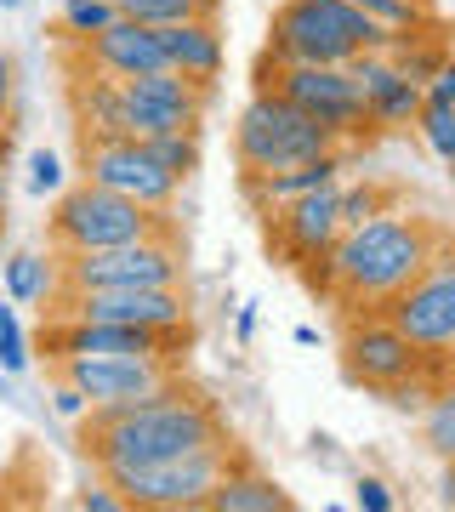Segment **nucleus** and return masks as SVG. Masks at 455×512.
Returning a JSON list of instances; mask_svg holds the SVG:
<instances>
[{"label": "nucleus", "instance_id": "nucleus-11", "mask_svg": "<svg viewBox=\"0 0 455 512\" xmlns=\"http://www.w3.org/2000/svg\"><path fill=\"white\" fill-rule=\"evenodd\" d=\"M382 313L421 353L450 348V336H455V245H438V251L427 256V268H421Z\"/></svg>", "mask_w": 455, "mask_h": 512}, {"label": "nucleus", "instance_id": "nucleus-4", "mask_svg": "<svg viewBox=\"0 0 455 512\" xmlns=\"http://www.w3.org/2000/svg\"><path fill=\"white\" fill-rule=\"evenodd\" d=\"M154 234H177L171 211H154V205H137L114 188L80 183L63 188L46 217V239H52L57 256L69 251H109V245H131V239H154Z\"/></svg>", "mask_w": 455, "mask_h": 512}, {"label": "nucleus", "instance_id": "nucleus-19", "mask_svg": "<svg viewBox=\"0 0 455 512\" xmlns=\"http://www.w3.org/2000/svg\"><path fill=\"white\" fill-rule=\"evenodd\" d=\"M160 46H165V69H177L182 80H194V86H217L222 57H228L217 18L200 12V18L171 23V29H160Z\"/></svg>", "mask_w": 455, "mask_h": 512}, {"label": "nucleus", "instance_id": "nucleus-3", "mask_svg": "<svg viewBox=\"0 0 455 512\" xmlns=\"http://www.w3.org/2000/svg\"><path fill=\"white\" fill-rule=\"evenodd\" d=\"M387 35L376 18H364L353 0H285L273 12L268 63H353L359 52H387Z\"/></svg>", "mask_w": 455, "mask_h": 512}, {"label": "nucleus", "instance_id": "nucleus-15", "mask_svg": "<svg viewBox=\"0 0 455 512\" xmlns=\"http://www.w3.org/2000/svg\"><path fill=\"white\" fill-rule=\"evenodd\" d=\"M268 239L291 268L325 262L330 245L342 239V183L313 188V194H302V200H291V205H273Z\"/></svg>", "mask_w": 455, "mask_h": 512}, {"label": "nucleus", "instance_id": "nucleus-42", "mask_svg": "<svg viewBox=\"0 0 455 512\" xmlns=\"http://www.w3.org/2000/svg\"><path fill=\"white\" fill-rule=\"evenodd\" d=\"M6 154H12V137H6V126H0V165H6Z\"/></svg>", "mask_w": 455, "mask_h": 512}, {"label": "nucleus", "instance_id": "nucleus-33", "mask_svg": "<svg viewBox=\"0 0 455 512\" xmlns=\"http://www.w3.org/2000/svg\"><path fill=\"white\" fill-rule=\"evenodd\" d=\"M353 507H359V512H393V507H399V495H393L387 478L359 473V478H353Z\"/></svg>", "mask_w": 455, "mask_h": 512}, {"label": "nucleus", "instance_id": "nucleus-14", "mask_svg": "<svg viewBox=\"0 0 455 512\" xmlns=\"http://www.w3.org/2000/svg\"><path fill=\"white\" fill-rule=\"evenodd\" d=\"M421 365V348L404 336L393 319H387L382 308H370L364 319H353L342 336V370L353 387H370V393H382V387H393L399 376H410V370Z\"/></svg>", "mask_w": 455, "mask_h": 512}, {"label": "nucleus", "instance_id": "nucleus-25", "mask_svg": "<svg viewBox=\"0 0 455 512\" xmlns=\"http://www.w3.org/2000/svg\"><path fill=\"white\" fill-rule=\"evenodd\" d=\"M421 444L433 450L438 461H455V376L433 393V404L421 410Z\"/></svg>", "mask_w": 455, "mask_h": 512}, {"label": "nucleus", "instance_id": "nucleus-24", "mask_svg": "<svg viewBox=\"0 0 455 512\" xmlns=\"http://www.w3.org/2000/svg\"><path fill=\"white\" fill-rule=\"evenodd\" d=\"M387 52H393V63H399V69L410 74L416 86H427V80H433V74L450 63V52L438 46L433 29H421V35H393V46H387Z\"/></svg>", "mask_w": 455, "mask_h": 512}, {"label": "nucleus", "instance_id": "nucleus-18", "mask_svg": "<svg viewBox=\"0 0 455 512\" xmlns=\"http://www.w3.org/2000/svg\"><path fill=\"white\" fill-rule=\"evenodd\" d=\"M342 171H347V148L313 154V160L285 165V171H245V200H251L256 211H273V205H291V200H302V194H313V188H325V183H342Z\"/></svg>", "mask_w": 455, "mask_h": 512}, {"label": "nucleus", "instance_id": "nucleus-28", "mask_svg": "<svg viewBox=\"0 0 455 512\" xmlns=\"http://www.w3.org/2000/svg\"><path fill=\"white\" fill-rule=\"evenodd\" d=\"M148 148L160 154V165L177 177V183H188V177L200 171V160H205L200 131H165V137H148Z\"/></svg>", "mask_w": 455, "mask_h": 512}, {"label": "nucleus", "instance_id": "nucleus-21", "mask_svg": "<svg viewBox=\"0 0 455 512\" xmlns=\"http://www.w3.org/2000/svg\"><path fill=\"white\" fill-rule=\"evenodd\" d=\"M291 490L273 484L268 473H256L251 461H234L228 473L217 478V490L205 501V512H291Z\"/></svg>", "mask_w": 455, "mask_h": 512}, {"label": "nucleus", "instance_id": "nucleus-34", "mask_svg": "<svg viewBox=\"0 0 455 512\" xmlns=\"http://www.w3.org/2000/svg\"><path fill=\"white\" fill-rule=\"evenodd\" d=\"M52 410H57L63 421H86V416H91V399H86L74 382H63V376H57V382H52Z\"/></svg>", "mask_w": 455, "mask_h": 512}, {"label": "nucleus", "instance_id": "nucleus-8", "mask_svg": "<svg viewBox=\"0 0 455 512\" xmlns=\"http://www.w3.org/2000/svg\"><path fill=\"white\" fill-rule=\"evenodd\" d=\"M63 262V291H126V285H182L188 262L177 251V234L131 239L109 251H69Z\"/></svg>", "mask_w": 455, "mask_h": 512}, {"label": "nucleus", "instance_id": "nucleus-20", "mask_svg": "<svg viewBox=\"0 0 455 512\" xmlns=\"http://www.w3.org/2000/svg\"><path fill=\"white\" fill-rule=\"evenodd\" d=\"M69 109H74V126H80V143H103V137H131L126 126V92L114 74H97V69H80L69 86Z\"/></svg>", "mask_w": 455, "mask_h": 512}, {"label": "nucleus", "instance_id": "nucleus-37", "mask_svg": "<svg viewBox=\"0 0 455 512\" xmlns=\"http://www.w3.org/2000/svg\"><path fill=\"white\" fill-rule=\"evenodd\" d=\"M12 97H18V69H12V57L0 52V126H6V114H12Z\"/></svg>", "mask_w": 455, "mask_h": 512}, {"label": "nucleus", "instance_id": "nucleus-41", "mask_svg": "<svg viewBox=\"0 0 455 512\" xmlns=\"http://www.w3.org/2000/svg\"><path fill=\"white\" fill-rule=\"evenodd\" d=\"M6 200L12 194H6V165H0V234H6Z\"/></svg>", "mask_w": 455, "mask_h": 512}, {"label": "nucleus", "instance_id": "nucleus-43", "mask_svg": "<svg viewBox=\"0 0 455 512\" xmlns=\"http://www.w3.org/2000/svg\"><path fill=\"white\" fill-rule=\"evenodd\" d=\"M23 6H29V0H0V12H23Z\"/></svg>", "mask_w": 455, "mask_h": 512}, {"label": "nucleus", "instance_id": "nucleus-10", "mask_svg": "<svg viewBox=\"0 0 455 512\" xmlns=\"http://www.w3.org/2000/svg\"><path fill=\"white\" fill-rule=\"evenodd\" d=\"M80 177L97 188H114L137 205L171 211L177 205V177L160 165V154L148 148V137H103V143H80Z\"/></svg>", "mask_w": 455, "mask_h": 512}, {"label": "nucleus", "instance_id": "nucleus-12", "mask_svg": "<svg viewBox=\"0 0 455 512\" xmlns=\"http://www.w3.org/2000/svg\"><path fill=\"white\" fill-rule=\"evenodd\" d=\"M126 92V126L131 137H165V131H200L211 109V86L182 80L177 69H154L137 80H120Z\"/></svg>", "mask_w": 455, "mask_h": 512}, {"label": "nucleus", "instance_id": "nucleus-44", "mask_svg": "<svg viewBox=\"0 0 455 512\" xmlns=\"http://www.w3.org/2000/svg\"><path fill=\"white\" fill-rule=\"evenodd\" d=\"M444 365H450V376H455V336H450V348H444Z\"/></svg>", "mask_w": 455, "mask_h": 512}, {"label": "nucleus", "instance_id": "nucleus-17", "mask_svg": "<svg viewBox=\"0 0 455 512\" xmlns=\"http://www.w3.org/2000/svg\"><path fill=\"white\" fill-rule=\"evenodd\" d=\"M80 69L114 74V80H137V74L165 69L160 29H148V23H131V18H114L103 35L80 40Z\"/></svg>", "mask_w": 455, "mask_h": 512}, {"label": "nucleus", "instance_id": "nucleus-32", "mask_svg": "<svg viewBox=\"0 0 455 512\" xmlns=\"http://www.w3.org/2000/svg\"><path fill=\"white\" fill-rule=\"evenodd\" d=\"M382 211H393V194L376 183H359V188H342V228H353V222H370L382 217Z\"/></svg>", "mask_w": 455, "mask_h": 512}, {"label": "nucleus", "instance_id": "nucleus-35", "mask_svg": "<svg viewBox=\"0 0 455 512\" xmlns=\"http://www.w3.org/2000/svg\"><path fill=\"white\" fill-rule=\"evenodd\" d=\"M74 507H80V512H131L126 495L114 490L109 478H103V484H91V490H80V495H74Z\"/></svg>", "mask_w": 455, "mask_h": 512}, {"label": "nucleus", "instance_id": "nucleus-16", "mask_svg": "<svg viewBox=\"0 0 455 512\" xmlns=\"http://www.w3.org/2000/svg\"><path fill=\"white\" fill-rule=\"evenodd\" d=\"M347 74L359 80L364 114H370V126H376V131L416 126V114H421V103H427V92H421V86L399 69V63H393V52H359L353 63H347Z\"/></svg>", "mask_w": 455, "mask_h": 512}, {"label": "nucleus", "instance_id": "nucleus-38", "mask_svg": "<svg viewBox=\"0 0 455 512\" xmlns=\"http://www.w3.org/2000/svg\"><path fill=\"white\" fill-rule=\"evenodd\" d=\"M234 342L239 348H251L256 342V302H245V308L234 313Z\"/></svg>", "mask_w": 455, "mask_h": 512}, {"label": "nucleus", "instance_id": "nucleus-5", "mask_svg": "<svg viewBox=\"0 0 455 512\" xmlns=\"http://www.w3.org/2000/svg\"><path fill=\"white\" fill-rule=\"evenodd\" d=\"M330 148H342V143L319 120H308L291 97H279L273 86H256V97L234 120L239 171H285V165H302L313 154H330Z\"/></svg>", "mask_w": 455, "mask_h": 512}, {"label": "nucleus", "instance_id": "nucleus-40", "mask_svg": "<svg viewBox=\"0 0 455 512\" xmlns=\"http://www.w3.org/2000/svg\"><path fill=\"white\" fill-rule=\"evenodd\" d=\"M438 501L455 507V461H444V478H438Z\"/></svg>", "mask_w": 455, "mask_h": 512}, {"label": "nucleus", "instance_id": "nucleus-45", "mask_svg": "<svg viewBox=\"0 0 455 512\" xmlns=\"http://www.w3.org/2000/svg\"><path fill=\"white\" fill-rule=\"evenodd\" d=\"M200 6H205V12H211V18H217V12H222V0H200Z\"/></svg>", "mask_w": 455, "mask_h": 512}, {"label": "nucleus", "instance_id": "nucleus-36", "mask_svg": "<svg viewBox=\"0 0 455 512\" xmlns=\"http://www.w3.org/2000/svg\"><path fill=\"white\" fill-rule=\"evenodd\" d=\"M421 92H427V103H438V109H455V57L421 86Z\"/></svg>", "mask_w": 455, "mask_h": 512}, {"label": "nucleus", "instance_id": "nucleus-6", "mask_svg": "<svg viewBox=\"0 0 455 512\" xmlns=\"http://www.w3.org/2000/svg\"><path fill=\"white\" fill-rule=\"evenodd\" d=\"M228 444L194 450V456H171V461H137V467H109V484L126 495V507L137 512H200L217 490V478L234 467Z\"/></svg>", "mask_w": 455, "mask_h": 512}, {"label": "nucleus", "instance_id": "nucleus-13", "mask_svg": "<svg viewBox=\"0 0 455 512\" xmlns=\"http://www.w3.org/2000/svg\"><path fill=\"white\" fill-rule=\"evenodd\" d=\"M52 313H69V319H103V325H137V330H171V325H188V296H182V285L57 291Z\"/></svg>", "mask_w": 455, "mask_h": 512}, {"label": "nucleus", "instance_id": "nucleus-31", "mask_svg": "<svg viewBox=\"0 0 455 512\" xmlns=\"http://www.w3.org/2000/svg\"><path fill=\"white\" fill-rule=\"evenodd\" d=\"M416 131H421V143L433 148L444 165H455V109H438V103H421L416 114Z\"/></svg>", "mask_w": 455, "mask_h": 512}, {"label": "nucleus", "instance_id": "nucleus-23", "mask_svg": "<svg viewBox=\"0 0 455 512\" xmlns=\"http://www.w3.org/2000/svg\"><path fill=\"white\" fill-rule=\"evenodd\" d=\"M364 18H376L387 35H421V29H433L438 12L433 0H353Z\"/></svg>", "mask_w": 455, "mask_h": 512}, {"label": "nucleus", "instance_id": "nucleus-39", "mask_svg": "<svg viewBox=\"0 0 455 512\" xmlns=\"http://www.w3.org/2000/svg\"><path fill=\"white\" fill-rule=\"evenodd\" d=\"M308 450H313V461H325V467H342V450H336V439H330V433H313Z\"/></svg>", "mask_w": 455, "mask_h": 512}, {"label": "nucleus", "instance_id": "nucleus-2", "mask_svg": "<svg viewBox=\"0 0 455 512\" xmlns=\"http://www.w3.org/2000/svg\"><path fill=\"white\" fill-rule=\"evenodd\" d=\"M433 251H438V234L421 217L382 211V217L342 228V239L330 245V256L319 268H308V279L325 296H336L347 313L353 308L370 313V308H387V302L427 268Z\"/></svg>", "mask_w": 455, "mask_h": 512}, {"label": "nucleus", "instance_id": "nucleus-30", "mask_svg": "<svg viewBox=\"0 0 455 512\" xmlns=\"http://www.w3.org/2000/svg\"><path fill=\"white\" fill-rule=\"evenodd\" d=\"M63 183H69V171H63V160H57L52 148H35V154L23 160V188H29L35 200H57Z\"/></svg>", "mask_w": 455, "mask_h": 512}, {"label": "nucleus", "instance_id": "nucleus-9", "mask_svg": "<svg viewBox=\"0 0 455 512\" xmlns=\"http://www.w3.org/2000/svg\"><path fill=\"white\" fill-rule=\"evenodd\" d=\"M52 370L86 393L91 410L143 404L154 393H165V387H177L171 359H160V353H74V359H57Z\"/></svg>", "mask_w": 455, "mask_h": 512}, {"label": "nucleus", "instance_id": "nucleus-29", "mask_svg": "<svg viewBox=\"0 0 455 512\" xmlns=\"http://www.w3.org/2000/svg\"><path fill=\"white\" fill-rule=\"evenodd\" d=\"M114 12L131 18V23H148V29H171V23H182V18H200L205 6L200 0H114ZM205 18H211V12H205Z\"/></svg>", "mask_w": 455, "mask_h": 512}, {"label": "nucleus", "instance_id": "nucleus-7", "mask_svg": "<svg viewBox=\"0 0 455 512\" xmlns=\"http://www.w3.org/2000/svg\"><path fill=\"white\" fill-rule=\"evenodd\" d=\"M262 86H273L279 97H291L296 109L319 120L336 143H359L370 137V114H364L359 80L347 74V63H268L262 57Z\"/></svg>", "mask_w": 455, "mask_h": 512}, {"label": "nucleus", "instance_id": "nucleus-26", "mask_svg": "<svg viewBox=\"0 0 455 512\" xmlns=\"http://www.w3.org/2000/svg\"><path fill=\"white\" fill-rule=\"evenodd\" d=\"M29 365H35V342H29V330H23L18 319V302L6 296L0 302V376L12 382V376H29Z\"/></svg>", "mask_w": 455, "mask_h": 512}, {"label": "nucleus", "instance_id": "nucleus-27", "mask_svg": "<svg viewBox=\"0 0 455 512\" xmlns=\"http://www.w3.org/2000/svg\"><path fill=\"white\" fill-rule=\"evenodd\" d=\"M114 18H120V12H114V0H63L57 29H63V40H69V46H80V40L103 35Z\"/></svg>", "mask_w": 455, "mask_h": 512}, {"label": "nucleus", "instance_id": "nucleus-22", "mask_svg": "<svg viewBox=\"0 0 455 512\" xmlns=\"http://www.w3.org/2000/svg\"><path fill=\"white\" fill-rule=\"evenodd\" d=\"M0 285H6V296L18 302V308H52L57 291H63V262L52 256H40V251H12L6 262H0Z\"/></svg>", "mask_w": 455, "mask_h": 512}, {"label": "nucleus", "instance_id": "nucleus-1", "mask_svg": "<svg viewBox=\"0 0 455 512\" xmlns=\"http://www.w3.org/2000/svg\"><path fill=\"white\" fill-rule=\"evenodd\" d=\"M80 444L97 473L109 467H137V461H171V456H194L211 444H228L217 404H205L200 393L165 387L143 404H114V410H91L80 421Z\"/></svg>", "mask_w": 455, "mask_h": 512}]
</instances>
